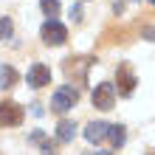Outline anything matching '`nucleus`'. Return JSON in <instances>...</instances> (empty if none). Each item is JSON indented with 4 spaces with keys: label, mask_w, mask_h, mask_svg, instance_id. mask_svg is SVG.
I'll return each mask as SVG.
<instances>
[{
    "label": "nucleus",
    "mask_w": 155,
    "mask_h": 155,
    "mask_svg": "<svg viewBox=\"0 0 155 155\" xmlns=\"http://www.w3.org/2000/svg\"><path fill=\"white\" fill-rule=\"evenodd\" d=\"M40 37L48 42V45H62V42L68 40V28L59 20H45L42 28H40Z\"/></svg>",
    "instance_id": "nucleus-2"
},
{
    "label": "nucleus",
    "mask_w": 155,
    "mask_h": 155,
    "mask_svg": "<svg viewBox=\"0 0 155 155\" xmlns=\"http://www.w3.org/2000/svg\"><path fill=\"white\" fill-rule=\"evenodd\" d=\"M42 155H57V150H54L51 141H42Z\"/></svg>",
    "instance_id": "nucleus-13"
},
{
    "label": "nucleus",
    "mask_w": 155,
    "mask_h": 155,
    "mask_svg": "<svg viewBox=\"0 0 155 155\" xmlns=\"http://www.w3.org/2000/svg\"><path fill=\"white\" fill-rule=\"evenodd\" d=\"M133 87H135V74H133V68L124 62V65H118V93L130 96Z\"/></svg>",
    "instance_id": "nucleus-6"
},
{
    "label": "nucleus",
    "mask_w": 155,
    "mask_h": 155,
    "mask_svg": "<svg viewBox=\"0 0 155 155\" xmlns=\"http://www.w3.org/2000/svg\"><path fill=\"white\" fill-rule=\"evenodd\" d=\"M25 79H28L31 87H45V85H51V68L42 65V62H34L28 68V76Z\"/></svg>",
    "instance_id": "nucleus-5"
},
{
    "label": "nucleus",
    "mask_w": 155,
    "mask_h": 155,
    "mask_svg": "<svg viewBox=\"0 0 155 155\" xmlns=\"http://www.w3.org/2000/svg\"><path fill=\"white\" fill-rule=\"evenodd\" d=\"M107 127H110V124H104V121H90V124L85 127V138H87L90 144L104 141V138H107Z\"/></svg>",
    "instance_id": "nucleus-7"
},
{
    "label": "nucleus",
    "mask_w": 155,
    "mask_h": 155,
    "mask_svg": "<svg viewBox=\"0 0 155 155\" xmlns=\"http://www.w3.org/2000/svg\"><path fill=\"white\" fill-rule=\"evenodd\" d=\"M74 133H76V127H74V121H59V127H57V138H59L62 144H68V141H74Z\"/></svg>",
    "instance_id": "nucleus-9"
},
{
    "label": "nucleus",
    "mask_w": 155,
    "mask_h": 155,
    "mask_svg": "<svg viewBox=\"0 0 155 155\" xmlns=\"http://www.w3.org/2000/svg\"><path fill=\"white\" fill-rule=\"evenodd\" d=\"M14 82H17V71L12 65H3L0 68V87H12Z\"/></svg>",
    "instance_id": "nucleus-10"
},
{
    "label": "nucleus",
    "mask_w": 155,
    "mask_h": 155,
    "mask_svg": "<svg viewBox=\"0 0 155 155\" xmlns=\"http://www.w3.org/2000/svg\"><path fill=\"white\" fill-rule=\"evenodd\" d=\"M76 99H79V93H76V87H74V85H62L57 93H54L51 107H54L57 113H68L71 107L76 104Z\"/></svg>",
    "instance_id": "nucleus-1"
},
{
    "label": "nucleus",
    "mask_w": 155,
    "mask_h": 155,
    "mask_svg": "<svg viewBox=\"0 0 155 155\" xmlns=\"http://www.w3.org/2000/svg\"><path fill=\"white\" fill-rule=\"evenodd\" d=\"M107 138H110L113 147H121V144L127 141V133H124L121 124H110V127H107Z\"/></svg>",
    "instance_id": "nucleus-8"
},
{
    "label": "nucleus",
    "mask_w": 155,
    "mask_h": 155,
    "mask_svg": "<svg viewBox=\"0 0 155 155\" xmlns=\"http://www.w3.org/2000/svg\"><path fill=\"white\" fill-rule=\"evenodd\" d=\"M93 155H113V152H93Z\"/></svg>",
    "instance_id": "nucleus-14"
},
{
    "label": "nucleus",
    "mask_w": 155,
    "mask_h": 155,
    "mask_svg": "<svg viewBox=\"0 0 155 155\" xmlns=\"http://www.w3.org/2000/svg\"><path fill=\"white\" fill-rule=\"evenodd\" d=\"M40 6H42V12H45V14H48V17H51V20H54V17H57V14H59V0H42V3H40Z\"/></svg>",
    "instance_id": "nucleus-11"
},
{
    "label": "nucleus",
    "mask_w": 155,
    "mask_h": 155,
    "mask_svg": "<svg viewBox=\"0 0 155 155\" xmlns=\"http://www.w3.org/2000/svg\"><path fill=\"white\" fill-rule=\"evenodd\" d=\"M12 31H14V25L8 17H0V40H8L12 37Z\"/></svg>",
    "instance_id": "nucleus-12"
},
{
    "label": "nucleus",
    "mask_w": 155,
    "mask_h": 155,
    "mask_svg": "<svg viewBox=\"0 0 155 155\" xmlns=\"http://www.w3.org/2000/svg\"><path fill=\"white\" fill-rule=\"evenodd\" d=\"M150 3H152V6H155V0H150Z\"/></svg>",
    "instance_id": "nucleus-15"
},
{
    "label": "nucleus",
    "mask_w": 155,
    "mask_h": 155,
    "mask_svg": "<svg viewBox=\"0 0 155 155\" xmlns=\"http://www.w3.org/2000/svg\"><path fill=\"white\" fill-rule=\"evenodd\" d=\"M23 107L14 104V102H3L0 104V127H17L23 121Z\"/></svg>",
    "instance_id": "nucleus-4"
},
{
    "label": "nucleus",
    "mask_w": 155,
    "mask_h": 155,
    "mask_svg": "<svg viewBox=\"0 0 155 155\" xmlns=\"http://www.w3.org/2000/svg\"><path fill=\"white\" fill-rule=\"evenodd\" d=\"M113 102H116V87L110 85V82L96 85V90H93V107H99V110H110Z\"/></svg>",
    "instance_id": "nucleus-3"
}]
</instances>
